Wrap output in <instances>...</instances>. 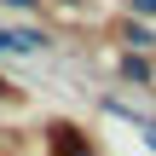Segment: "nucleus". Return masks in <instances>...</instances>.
Returning <instances> with one entry per match:
<instances>
[{"label": "nucleus", "mask_w": 156, "mask_h": 156, "mask_svg": "<svg viewBox=\"0 0 156 156\" xmlns=\"http://www.w3.org/2000/svg\"><path fill=\"white\" fill-rule=\"evenodd\" d=\"M122 75H127V81H151V64H145V58H122Z\"/></svg>", "instance_id": "2"}, {"label": "nucleus", "mask_w": 156, "mask_h": 156, "mask_svg": "<svg viewBox=\"0 0 156 156\" xmlns=\"http://www.w3.org/2000/svg\"><path fill=\"white\" fill-rule=\"evenodd\" d=\"M127 41H133V46H156V41H151V29H145V23H127Z\"/></svg>", "instance_id": "3"}, {"label": "nucleus", "mask_w": 156, "mask_h": 156, "mask_svg": "<svg viewBox=\"0 0 156 156\" xmlns=\"http://www.w3.org/2000/svg\"><path fill=\"white\" fill-rule=\"evenodd\" d=\"M145 145H151V151H156V127H151V133H145Z\"/></svg>", "instance_id": "5"}, {"label": "nucleus", "mask_w": 156, "mask_h": 156, "mask_svg": "<svg viewBox=\"0 0 156 156\" xmlns=\"http://www.w3.org/2000/svg\"><path fill=\"white\" fill-rule=\"evenodd\" d=\"M41 46H46L41 29H6L0 35V52H41Z\"/></svg>", "instance_id": "1"}, {"label": "nucleus", "mask_w": 156, "mask_h": 156, "mask_svg": "<svg viewBox=\"0 0 156 156\" xmlns=\"http://www.w3.org/2000/svg\"><path fill=\"white\" fill-rule=\"evenodd\" d=\"M127 6H133L139 17H156V0H127Z\"/></svg>", "instance_id": "4"}, {"label": "nucleus", "mask_w": 156, "mask_h": 156, "mask_svg": "<svg viewBox=\"0 0 156 156\" xmlns=\"http://www.w3.org/2000/svg\"><path fill=\"white\" fill-rule=\"evenodd\" d=\"M6 6H35V0H6Z\"/></svg>", "instance_id": "6"}]
</instances>
